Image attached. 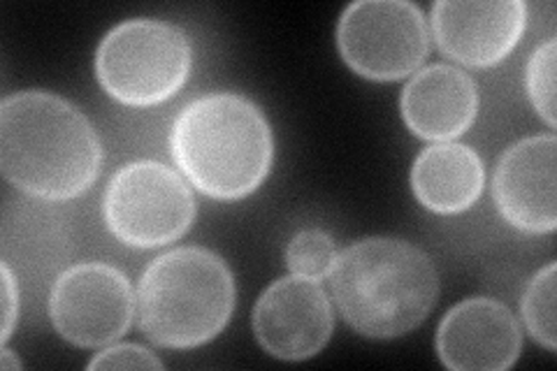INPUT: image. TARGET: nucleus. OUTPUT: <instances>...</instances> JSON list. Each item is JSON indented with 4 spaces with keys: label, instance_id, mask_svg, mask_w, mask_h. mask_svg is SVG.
Returning a JSON list of instances; mask_svg holds the SVG:
<instances>
[{
    "label": "nucleus",
    "instance_id": "f03ea898",
    "mask_svg": "<svg viewBox=\"0 0 557 371\" xmlns=\"http://www.w3.org/2000/svg\"><path fill=\"white\" fill-rule=\"evenodd\" d=\"M327 279L344 321L372 339H395L416 330L440 297L432 258L416 244L393 237L346 246Z\"/></svg>",
    "mask_w": 557,
    "mask_h": 371
},
{
    "label": "nucleus",
    "instance_id": "20e7f679",
    "mask_svg": "<svg viewBox=\"0 0 557 371\" xmlns=\"http://www.w3.org/2000/svg\"><path fill=\"white\" fill-rule=\"evenodd\" d=\"M137 321L156 346L212 342L235 311V279L221 256L182 246L156 258L137 284Z\"/></svg>",
    "mask_w": 557,
    "mask_h": 371
},
{
    "label": "nucleus",
    "instance_id": "39448f33",
    "mask_svg": "<svg viewBox=\"0 0 557 371\" xmlns=\"http://www.w3.org/2000/svg\"><path fill=\"white\" fill-rule=\"evenodd\" d=\"M190 63L194 49L186 30L161 20L121 22L96 51L100 86L131 108H151L177 96Z\"/></svg>",
    "mask_w": 557,
    "mask_h": 371
},
{
    "label": "nucleus",
    "instance_id": "1a4fd4ad",
    "mask_svg": "<svg viewBox=\"0 0 557 371\" xmlns=\"http://www.w3.org/2000/svg\"><path fill=\"white\" fill-rule=\"evenodd\" d=\"M335 327L330 297L319 281L290 274L274 281L253 307L258 344L278 360H307L323 350Z\"/></svg>",
    "mask_w": 557,
    "mask_h": 371
},
{
    "label": "nucleus",
    "instance_id": "9b49d317",
    "mask_svg": "<svg viewBox=\"0 0 557 371\" xmlns=\"http://www.w3.org/2000/svg\"><path fill=\"white\" fill-rule=\"evenodd\" d=\"M555 135H534L511 145L499 158L493 196L499 214L522 233L544 235L557 225Z\"/></svg>",
    "mask_w": 557,
    "mask_h": 371
},
{
    "label": "nucleus",
    "instance_id": "4468645a",
    "mask_svg": "<svg viewBox=\"0 0 557 371\" xmlns=\"http://www.w3.org/2000/svg\"><path fill=\"white\" fill-rule=\"evenodd\" d=\"M485 186L483 158L467 145L440 143L418 153L411 188L434 214H460L481 198Z\"/></svg>",
    "mask_w": 557,
    "mask_h": 371
},
{
    "label": "nucleus",
    "instance_id": "0eeeda50",
    "mask_svg": "<svg viewBox=\"0 0 557 371\" xmlns=\"http://www.w3.org/2000/svg\"><path fill=\"white\" fill-rule=\"evenodd\" d=\"M337 47L360 77L403 79L430 54L428 20L407 0H358L339 16Z\"/></svg>",
    "mask_w": 557,
    "mask_h": 371
},
{
    "label": "nucleus",
    "instance_id": "7ed1b4c3",
    "mask_svg": "<svg viewBox=\"0 0 557 371\" xmlns=\"http://www.w3.org/2000/svg\"><path fill=\"white\" fill-rule=\"evenodd\" d=\"M170 149L186 180L214 200L251 196L274 161L265 114L237 94H209L186 104L172 126Z\"/></svg>",
    "mask_w": 557,
    "mask_h": 371
},
{
    "label": "nucleus",
    "instance_id": "2eb2a0df",
    "mask_svg": "<svg viewBox=\"0 0 557 371\" xmlns=\"http://www.w3.org/2000/svg\"><path fill=\"white\" fill-rule=\"evenodd\" d=\"M522 321H525L534 342L548 350L557 348L555 330V262L539 270L522 295Z\"/></svg>",
    "mask_w": 557,
    "mask_h": 371
},
{
    "label": "nucleus",
    "instance_id": "423d86ee",
    "mask_svg": "<svg viewBox=\"0 0 557 371\" xmlns=\"http://www.w3.org/2000/svg\"><path fill=\"white\" fill-rule=\"evenodd\" d=\"M102 211L119 242L135 249H156L188 233L196 219V198L172 168L135 161L112 176Z\"/></svg>",
    "mask_w": 557,
    "mask_h": 371
},
{
    "label": "nucleus",
    "instance_id": "6e6552de",
    "mask_svg": "<svg viewBox=\"0 0 557 371\" xmlns=\"http://www.w3.org/2000/svg\"><path fill=\"white\" fill-rule=\"evenodd\" d=\"M135 302L124 272L104 262H79L57 279L49 295V316L65 342L102 348L128 332Z\"/></svg>",
    "mask_w": 557,
    "mask_h": 371
},
{
    "label": "nucleus",
    "instance_id": "f3484780",
    "mask_svg": "<svg viewBox=\"0 0 557 371\" xmlns=\"http://www.w3.org/2000/svg\"><path fill=\"white\" fill-rule=\"evenodd\" d=\"M555 57H557V45L555 38H548L544 45L534 49V54L528 63V96L550 128H555Z\"/></svg>",
    "mask_w": 557,
    "mask_h": 371
},
{
    "label": "nucleus",
    "instance_id": "a211bd4d",
    "mask_svg": "<svg viewBox=\"0 0 557 371\" xmlns=\"http://www.w3.org/2000/svg\"><path fill=\"white\" fill-rule=\"evenodd\" d=\"M89 369H163V362L143 346L119 344L100 350Z\"/></svg>",
    "mask_w": 557,
    "mask_h": 371
},
{
    "label": "nucleus",
    "instance_id": "dca6fc26",
    "mask_svg": "<svg viewBox=\"0 0 557 371\" xmlns=\"http://www.w3.org/2000/svg\"><path fill=\"white\" fill-rule=\"evenodd\" d=\"M337 258L335 242L319 227H307L295 235L286 249V264L293 274L321 281L333 270Z\"/></svg>",
    "mask_w": 557,
    "mask_h": 371
},
{
    "label": "nucleus",
    "instance_id": "ddd939ff",
    "mask_svg": "<svg viewBox=\"0 0 557 371\" xmlns=\"http://www.w3.org/2000/svg\"><path fill=\"white\" fill-rule=\"evenodd\" d=\"M479 112V88L465 70L446 63L428 65L407 82L403 116L423 139L448 143L472 128Z\"/></svg>",
    "mask_w": 557,
    "mask_h": 371
},
{
    "label": "nucleus",
    "instance_id": "f257e3e1",
    "mask_svg": "<svg viewBox=\"0 0 557 371\" xmlns=\"http://www.w3.org/2000/svg\"><path fill=\"white\" fill-rule=\"evenodd\" d=\"M102 147L94 123L73 102L40 91H20L0 102V170L30 198H79L98 180Z\"/></svg>",
    "mask_w": 557,
    "mask_h": 371
},
{
    "label": "nucleus",
    "instance_id": "aec40b11",
    "mask_svg": "<svg viewBox=\"0 0 557 371\" xmlns=\"http://www.w3.org/2000/svg\"><path fill=\"white\" fill-rule=\"evenodd\" d=\"M0 364H3V369H22V362L12 358V350H3L0 353Z\"/></svg>",
    "mask_w": 557,
    "mask_h": 371
},
{
    "label": "nucleus",
    "instance_id": "f8f14e48",
    "mask_svg": "<svg viewBox=\"0 0 557 371\" xmlns=\"http://www.w3.org/2000/svg\"><path fill=\"white\" fill-rule=\"evenodd\" d=\"M520 348L516 316L491 297L465 299L437 330L440 360L453 371H504L518 360Z\"/></svg>",
    "mask_w": 557,
    "mask_h": 371
},
{
    "label": "nucleus",
    "instance_id": "6ab92c4d",
    "mask_svg": "<svg viewBox=\"0 0 557 371\" xmlns=\"http://www.w3.org/2000/svg\"><path fill=\"white\" fill-rule=\"evenodd\" d=\"M16 316H20V290H16L10 264L3 262V344L10 339Z\"/></svg>",
    "mask_w": 557,
    "mask_h": 371
},
{
    "label": "nucleus",
    "instance_id": "9d476101",
    "mask_svg": "<svg viewBox=\"0 0 557 371\" xmlns=\"http://www.w3.org/2000/svg\"><path fill=\"white\" fill-rule=\"evenodd\" d=\"M528 26L522 0H440L432 8V33L440 49L469 67H491L507 59Z\"/></svg>",
    "mask_w": 557,
    "mask_h": 371
}]
</instances>
